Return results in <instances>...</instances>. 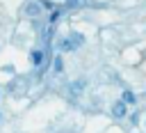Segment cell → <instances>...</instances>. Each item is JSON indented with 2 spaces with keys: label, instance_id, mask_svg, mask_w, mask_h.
Masks as SVG:
<instances>
[{
  "label": "cell",
  "instance_id": "1",
  "mask_svg": "<svg viewBox=\"0 0 146 133\" xmlns=\"http://www.w3.org/2000/svg\"><path fill=\"white\" fill-rule=\"evenodd\" d=\"M27 16H39L41 14V5L36 2V0H30V2H25V9H23Z\"/></svg>",
  "mask_w": 146,
  "mask_h": 133
},
{
  "label": "cell",
  "instance_id": "2",
  "mask_svg": "<svg viewBox=\"0 0 146 133\" xmlns=\"http://www.w3.org/2000/svg\"><path fill=\"white\" fill-rule=\"evenodd\" d=\"M112 115H114V117H123V115H125V103H123V101H116V103L112 105Z\"/></svg>",
  "mask_w": 146,
  "mask_h": 133
},
{
  "label": "cell",
  "instance_id": "3",
  "mask_svg": "<svg viewBox=\"0 0 146 133\" xmlns=\"http://www.w3.org/2000/svg\"><path fill=\"white\" fill-rule=\"evenodd\" d=\"M73 48H75V44L71 41V37H68V39H62V41H59V50H73Z\"/></svg>",
  "mask_w": 146,
  "mask_h": 133
},
{
  "label": "cell",
  "instance_id": "4",
  "mask_svg": "<svg viewBox=\"0 0 146 133\" xmlns=\"http://www.w3.org/2000/svg\"><path fill=\"white\" fill-rule=\"evenodd\" d=\"M121 101H123V103H135L137 99H135V94H132L130 89H125V92L121 94Z\"/></svg>",
  "mask_w": 146,
  "mask_h": 133
},
{
  "label": "cell",
  "instance_id": "5",
  "mask_svg": "<svg viewBox=\"0 0 146 133\" xmlns=\"http://www.w3.org/2000/svg\"><path fill=\"white\" fill-rule=\"evenodd\" d=\"M80 89H84V80H75L73 83V87H71V92H73V96L80 92Z\"/></svg>",
  "mask_w": 146,
  "mask_h": 133
},
{
  "label": "cell",
  "instance_id": "6",
  "mask_svg": "<svg viewBox=\"0 0 146 133\" xmlns=\"http://www.w3.org/2000/svg\"><path fill=\"white\" fill-rule=\"evenodd\" d=\"M71 41H73V44H75V46H80V44H82V41H84V37H82V34H80V32H73V34H71Z\"/></svg>",
  "mask_w": 146,
  "mask_h": 133
},
{
  "label": "cell",
  "instance_id": "7",
  "mask_svg": "<svg viewBox=\"0 0 146 133\" xmlns=\"http://www.w3.org/2000/svg\"><path fill=\"white\" fill-rule=\"evenodd\" d=\"M41 60H43V53H41V50H34V53H32V62H34V64H41Z\"/></svg>",
  "mask_w": 146,
  "mask_h": 133
},
{
  "label": "cell",
  "instance_id": "8",
  "mask_svg": "<svg viewBox=\"0 0 146 133\" xmlns=\"http://www.w3.org/2000/svg\"><path fill=\"white\" fill-rule=\"evenodd\" d=\"M62 69H64V66H62V57H59V55H57V57H55V71H57V73H59V71H62Z\"/></svg>",
  "mask_w": 146,
  "mask_h": 133
},
{
  "label": "cell",
  "instance_id": "9",
  "mask_svg": "<svg viewBox=\"0 0 146 133\" xmlns=\"http://www.w3.org/2000/svg\"><path fill=\"white\" fill-rule=\"evenodd\" d=\"M130 122H132V124H137V122H139V115H137V112H135V115H130Z\"/></svg>",
  "mask_w": 146,
  "mask_h": 133
}]
</instances>
